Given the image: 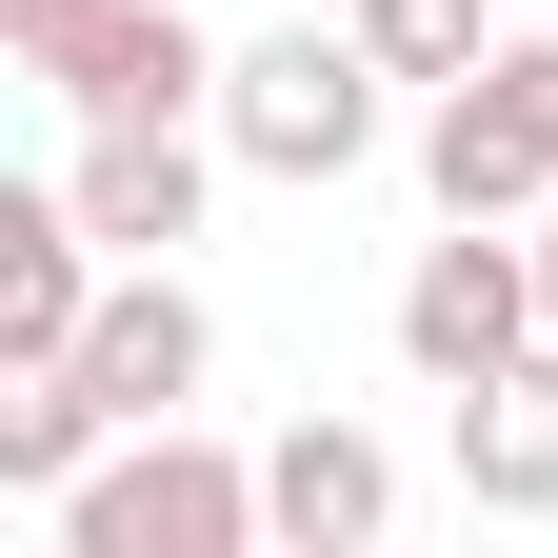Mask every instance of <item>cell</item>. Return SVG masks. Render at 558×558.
<instances>
[{"label":"cell","instance_id":"6da1fadb","mask_svg":"<svg viewBox=\"0 0 558 558\" xmlns=\"http://www.w3.org/2000/svg\"><path fill=\"white\" fill-rule=\"evenodd\" d=\"M40 519H60V558H259V538H279V519H259V459L199 439V418H120Z\"/></svg>","mask_w":558,"mask_h":558},{"label":"cell","instance_id":"7a4b0ae2","mask_svg":"<svg viewBox=\"0 0 558 558\" xmlns=\"http://www.w3.org/2000/svg\"><path fill=\"white\" fill-rule=\"evenodd\" d=\"M0 60L60 100V120H220V60L180 0H0Z\"/></svg>","mask_w":558,"mask_h":558},{"label":"cell","instance_id":"3957f363","mask_svg":"<svg viewBox=\"0 0 558 558\" xmlns=\"http://www.w3.org/2000/svg\"><path fill=\"white\" fill-rule=\"evenodd\" d=\"M220 140H240V180H300V199L360 180V160H379V40H360V21H339V40H319V21L240 40V60H220Z\"/></svg>","mask_w":558,"mask_h":558},{"label":"cell","instance_id":"277c9868","mask_svg":"<svg viewBox=\"0 0 558 558\" xmlns=\"http://www.w3.org/2000/svg\"><path fill=\"white\" fill-rule=\"evenodd\" d=\"M538 220H439L399 259V360H418V399H478L499 360H538Z\"/></svg>","mask_w":558,"mask_h":558},{"label":"cell","instance_id":"5b68a950","mask_svg":"<svg viewBox=\"0 0 558 558\" xmlns=\"http://www.w3.org/2000/svg\"><path fill=\"white\" fill-rule=\"evenodd\" d=\"M418 199H439V220H538V199H558V100H538L519 40L418 100Z\"/></svg>","mask_w":558,"mask_h":558},{"label":"cell","instance_id":"8992f818","mask_svg":"<svg viewBox=\"0 0 558 558\" xmlns=\"http://www.w3.org/2000/svg\"><path fill=\"white\" fill-rule=\"evenodd\" d=\"M220 160H240L220 120H81L60 199H81V220H100L120 259H180V240H199V199H220Z\"/></svg>","mask_w":558,"mask_h":558},{"label":"cell","instance_id":"52a82bcc","mask_svg":"<svg viewBox=\"0 0 558 558\" xmlns=\"http://www.w3.org/2000/svg\"><path fill=\"white\" fill-rule=\"evenodd\" d=\"M259 519H279V558H379L399 538V439L379 418H279L259 439Z\"/></svg>","mask_w":558,"mask_h":558},{"label":"cell","instance_id":"ba28073f","mask_svg":"<svg viewBox=\"0 0 558 558\" xmlns=\"http://www.w3.org/2000/svg\"><path fill=\"white\" fill-rule=\"evenodd\" d=\"M81 379H100V418H180L199 379H220V319H199V279H180V259H120V279H100Z\"/></svg>","mask_w":558,"mask_h":558},{"label":"cell","instance_id":"9c48e42d","mask_svg":"<svg viewBox=\"0 0 558 558\" xmlns=\"http://www.w3.org/2000/svg\"><path fill=\"white\" fill-rule=\"evenodd\" d=\"M459 499H478V519H558V339L459 399Z\"/></svg>","mask_w":558,"mask_h":558},{"label":"cell","instance_id":"30bf717a","mask_svg":"<svg viewBox=\"0 0 558 558\" xmlns=\"http://www.w3.org/2000/svg\"><path fill=\"white\" fill-rule=\"evenodd\" d=\"M339 21H360V40H379V81H418V100L499 60V0H339Z\"/></svg>","mask_w":558,"mask_h":558},{"label":"cell","instance_id":"8fae6325","mask_svg":"<svg viewBox=\"0 0 558 558\" xmlns=\"http://www.w3.org/2000/svg\"><path fill=\"white\" fill-rule=\"evenodd\" d=\"M538 319H558V199H538Z\"/></svg>","mask_w":558,"mask_h":558},{"label":"cell","instance_id":"7c38bea8","mask_svg":"<svg viewBox=\"0 0 558 558\" xmlns=\"http://www.w3.org/2000/svg\"><path fill=\"white\" fill-rule=\"evenodd\" d=\"M519 60H538V100H558V40H519Z\"/></svg>","mask_w":558,"mask_h":558}]
</instances>
